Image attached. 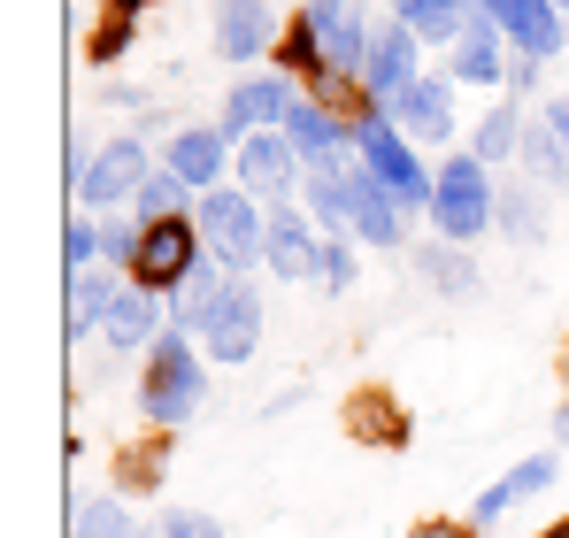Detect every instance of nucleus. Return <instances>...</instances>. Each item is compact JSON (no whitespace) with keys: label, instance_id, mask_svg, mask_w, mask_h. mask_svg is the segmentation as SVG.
<instances>
[{"label":"nucleus","instance_id":"1","mask_svg":"<svg viewBox=\"0 0 569 538\" xmlns=\"http://www.w3.org/2000/svg\"><path fill=\"white\" fill-rule=\"evenodd\" d=\"M200 392H208V361L192 347V331H162L154 347H147V369H139V416L154 424V431H178L192 408H200Z\"/></svg>","mask_w":569,"mask_h":538},{"label":"nucleus","instance_id":"2","mask_svg":"<svg viewBox=\"0 0 569 538\" xmlns=\"http://www.w3.org/2000/svg\"><path fill=\"white\" fill-rule=\"evenodd\" d=\"M192 223L208 239V255L223 269H262V247H270V216L254 208V192H200L192 200Z\"/></svg>","mask_w":569,"mask_h":538},{"label":"nucleus","instance_id":"3","mask_svg":"<svg viewBox=\"0 0 569 538\" xmlns=\"http://www.w3.org/2000/svg\"><path fill=\"white\" fill-rule=\"evenodd\" d=\"M492 200H500L492 170H485L477 155H447V162H439V192H431V223H439V239L470 247L477 231H492Z\"/></svg>","mask_w":569,"mask_h":538},{"label":"nucleus","instance_id":"4","mask_svg":"<svg viewBox=\"0 0 569 538\" xmlns=\"http://www.w3.org/2000/svg\"><path fill=\"white\" fill-rule=\"evenodd\" d=\"M355 147H362V170H378V178L392 185V200H400V208H431L439 178H431V170H423V162L408 155V139L392 131V116H385V108L355 123Z\"/></svg>","mask_w":569,"mask_h":538},{"label":"nucleus","instance_id":"5","mask_svg":"<svg viewBox=\"0 0 569 538\" xmlns=\"http://www.w3.org/2000/svg\"><path fill=\"white\" fill-rule=\"evenodd\" d=\"M200 262H208L200 223H192V216H170V223H147L139 262H131V285H147V292H178V285H186Z\"/></svg>","mask_w":569,"mask_h":538},{"label":"nucleus","instance_id":"6","mask_svg":"<svg viewBox=\"0 0 569 538\" xmlns=\"http://www.w3.org/2000/svg\"><path fill=\"white\" fill-rule=\"evenodd\" d=\"M254 347H262V292H254L247 277H231V292L216 300V316H208V331H200V355L239 369Z\"/></svg>","mask_w":569,"mask_h":538},{"label":"nucleus","instance_id":"7","mask_svg":"<svg viewBox=\"0 0 569 538\" xmlns=\"http://www.w3.org/2000/svg\"><path fill=\"white\" fill-rule=\"evenodd\" d=\"M300 23L316 31V47H323V62L331 70H347V78H362V62H370V16H362V0H308L300 8Z\"/></svg>","mask_w":569,"mask_h":538},{"label":"nucleus","instance_id":"8","mask_svg":"<svg viewBox=\"0 0 569 538\" xmlns=\"http://www.w3.org/2000/svg\"><path fill=\"white\" fill-rule=\"evenodd\" d=\"M492 23H500V39L516 47V54H531V62H547V54H562L569 47V23L555 0H477Z\"/></svg>","mask_w":569,"mask_h":538},{"label":"nucleus","instance_id":"9","mask_svg":"<svg viewBox=\"0 0 569 538\" xmlns=\"http://www.w3.org/2000/svg\"><path fill=\"white\" fill-rule=\"evenodd\" d=\"M385 116H392V131H408V139H423V147H447V139H455V78H447V70H423Z\"/></svg>","mask_w":569,"mask_h":538},{"label":"nucleus","instance_id":"10","mask_svg":"<svg viewBox=\"0 0 569 538\" xmlns=\"http://www.w3.org/2000/svg\"><path fill=\"white\" fill-rule=\"evenodd\" d=\"M147 178H154V170H147V147H139V139H108L93 155V170H86V185H78V200L100 216V208H116V200H139Z\"/></svg>","mask_w":569,"mask_h":538},{"label":"nucleus","instance_id":"11","mask_svg":"<svg viewBox=\"0 0 569 538\" xmlns=\"http://www.w3.org/2000/svg\"><path fill=\"white\" fill-rule=\"evenodd\" d=\"M239 192H254V200H270V208H284V200L300 192V155H292L284 131H262V139L239 147Z\"/></svg>","mask_w":569,"mask_h":538},{"label":"nucleus","instance_id":"12","mask_svg":"<svg viewBox=\"0 0 569 538\" xmlns=\"http://www.w3.org/2000/svg\"><path fill=\"white\" fill-rule=\"evenodd\" d=\"M292 100L300 92L284 86V78H247V86H231V100H223V116H216V131L223 139H262V131H284V116H292Z\"/></svg>","mask_w":569,"mask_h":538},{"label":"nucleus","instance_id":"13","mask_svg":"<svg viewBox=\"0 0 569 538\" xmlns=\"http://www.w3.org/2000/svg\"><path fill=\"white\" fill-rule=\"evenodd\" d=\"M278 8L270 0H216V54L223 62H262L278 47Z\"/></svg>","mask_w":569,"mask_h":538},{"label":"nucleus","instance_id":"14","mask_svg":"<svg viewBox=\"0 0 569 538\" xmlns=\"http://www.w3.org/2000/svg\"><path fill=\"white\" fill-rule=\"evenodd\" d=\"M416 47H423V39H416L408 23H378V39H370V62H362V92H370L378 108H392L400 92L423 78V70H416Z\"/></svg>","mask_w":569,"mask_h":538},{"label":"nucleus","instance_id":"15","mask_svg":"<svg viewBox=\"0 0 569 538\" xmlns=\"http://www.w3.org/2000/svg\"><path fill=\"white\" fill-rule=\"evenodd\" d=\"M339 424H347V439H362V447H408V408L385 392V385H362L347 408H339Z\"/></svg>","mask_w":569,"mask_h":538},{"label":"nucleus","instance_id":"16","mask_svg":"<svg viewBox=\"0 0 569 538\" xmlns=\"http://www.w3.org/2000/svg\"><path fill=\"white\" fill-rule=\"evenodd\" d=\"M316 231H308V216L284 200L270 208V247H262V269H278V285H300V277H316Z\"/></svg>","mask_w":569,"mask_h":538},{"label":"nucleus","instance_id":"17","mask_svg":"<svg viewBox=\"0 0 569 538\" xmlns=\"http://www.w3.org/2000/svg\"><path fill=\"white\" fill-rule=\"evenodd\" d=\"M347 185H355V231H362L370 247H400V231H408V208L392 200V185H385L378 170H355ZM400 255H408V247H400Z\"/></svg>","mask_w":569,"mask_h":538},{"label":"nucleus","instance_id":"18","mask_svg":"<svg viewBox=\"0 0 569 538\" xmlns=\"http://www.w3.org/2000/svg\"><path fill=\"white\" fill-rule=\"evenodd\" d=\"M108 331V347L116 355H147L170 323H162V292H147V285H123V300H116V316L100 323Z\"/></svg>","mask_w":569,"mask_h":538},{"label":"nucleus","instance_id":"19","mask_svg":"<svg viewBox=\"0 0 569 538\" xmlns=\"http://www.w3.org/2000/svg\"><path fill=\"white\" fill-rule=\"evenodd\" d=\"M455 86H508V62H500V23L477 8L470 23H462V39H455V70H447Z\"/></svg>","mask_w":569,"mask_h":538},{"label":"nucleus","instance_id":"20","mask_svg":"<svg viewBox=\"0 0 569 538\" xmlns=\"http://www.w3.org/2000/svg\"><path fill=\"white\" fill-rule=\"evenodd\" d=\"M555 485V454H531V461H516L508 477H492L485 492L470 500V524H500L516 500H531V492H547Z\"/></svg>","mask_w":569,"mask_h":538},{"label":"nucleus","instance_id":"21","mask_svg":"<svg viewBox=\"0 0 569 538\" xmlns=\"http://www.w3.org/2000/svg\"><path fill=\"white\" fill-rule=\"evenodd\" d=\"M223 162H231V139L223 131H170V162L162 170H178L192 192H216Z\"/></svg>","mask_w":569,"mask_h":538},{"label":"nucleus","instance_id":"22","mask_svg":"<svg viewBox=\"0 0 569 538\" xmlns=\"http://www.w3.org/2000/svg\"><path fill=\"white\" fill-rule=\"evenodd\" d=\"M116 300H123V277H116V262H93L70 277V339H86L93 323H108L116 316Z\"/></svg>","mask_w":569,"mask_h":538},{"label":"nucleus","instance_id":"23","mask_svg":"<svg viewBox=\"0 0 569 538\" xmlns=\"http://www.w3.org/2000/svg\"><path fill=\"white\" fill-rule=\"evenodd\" d=\"M223 292H231V269L208 255V262L170 292V300H178V308H170V323H178V331H208V316H216V300H223Z\"/></svg>","mask_w":569,"mask_h":538},{"label":"nucleus","instance_id":"24","mask_svg":"<svg viewBox=\"0 0 569 538\" xmlns=\"http://www.w3.org/2000/svg\"><path fill=\"white\" fill-rule=\"evenodd\" d=\"M477 16V0H392V23H408L416 39H462V23Z\"/></svg>","mask_w":569,"mask_h":538},{"label":"nucleus","instance_id":"25","mask_svg":"<svg viewBox=\"0 0 569 538\" xmlns=\"http://www.w3.org/2000/svg\"><path fill=\"white\" fill-rule=\"evenodd\" d=\"M408 255H416V269H423L447 300H470V292H477V262L455 247V239H431V247H408Z\"/></svg>","mask_w":569,"mask_h":538},{"label":"nucleus","instance_id":"26","mask_svg":"<svg viewBox=\"0 0 569 538\" xmlns=\"http://www.w3.org/2000/svg\"><path fill=\"white\" fill-rule=\"evenodd\" d=\"M516 155H523V178H539L547 192H562V185H569V147L555 139V123H523Z\"/></svg>","mask_w":569,"mask_h":538},{"label":"nucleus","instance_id":"27","mask_svg":"<svg viewBox=\"0 0 569 538\" xmlns=\"http://www.w3.org/2000/svg\"><path fill=\"white\" fill-rule=\"evenodd\" d=\"M492 223H500L516 247H539V239H547V208L531 200V185H523V178L500 185V200H492Z\"/></svg>","mask_w":569,"mask_h":538},{"label":"nucleus","instance_id":"28","mask_svg":"<svg viewBox=\"0 0 569 538\" xmlns=\"http://www.w3.org/2000/svg\"><path fill=\"white\" fill-rule=\"evenodd\" d=\"M300 192H308V216H316V223H331V231H347V223H355V185L339 178V170H316Z\"/></svg>","mask_w":569,"mask_h":538},{"label":"nucleus","instance_id":"29","mask_svg":"<svg viewBox=\"0 0 569 538\" xmlns=\"http://www.w3.org/2000/svg\"><path fill=\"white\" fill-rule=\"evenodd\" d=\"M516 139H523V116H516V108H492L485 123H470V155L485 162V170H492V162H508V155H516Z\"/></svg>","mask_w":569,"mask_h":538},{"label":"nucleus","instance_id":"30","mask_svg":"<svg viewBox=\"0 0 569 538\" xmlns=\"http://www.w3.org/2000/svg\"><path fill=\"white\" fill-rule=\"evenodd\" d=\"M186 200H200V192H192L178 170H154V178H147V192H139L131 208H139V223H170V216H186Z\"/></svg>","mask_w":569,"mask_h":538},{"label":"nucleus","instance_id":"31","mask_svg":"<svg viewBox=\"0 0 569 538\" xmlns=\"http://www.w3.org/2000/svg\"><path fill=\"white\" fill-rule=\"evenodd\" d=\"M278 70H292V78H308V86H316V78L331 70V62H323V47H316V31H308L300 16L284 23V39H278Z\"/></svg>","mask_w":569,"mask_h":538},{"label":"nucleus","instance_id":"32","mask_svg":"<svg viewBox=\"0 0 569 538\" xmlns=\"http://www.w3.org/2000/svg\"><path fill=\"white\" fill-rule=\"evenodd\" d=\"M131 538H223V524L208 508H154V524H139Z\"/></svg>","mask_w":569,"mask_h":538},{"label":"nucleus","instance_id":"33","mask_svg":"<svg viewBox=\"0 0 569 538\" xmlns=\"http://www.w3.org/2000/svg\"><path fill=\"white\" fill-rule=\"evenodd\" d=\"M70 538H131L123 500H78V524H70Z\"/></svg>","mask_w":569,"mask_h":538},{"label":"nucleus","instance_id":"34","mask_svg":"<svg viewBox=\"0 0 569 538\" xmlns=\"http://www.w3.org/2000/svg\"><path fill=\"white\" fill-rule=\"evenodd\" d=\"M162 461H170V439H147V447H131L123 461H116V485H123V492H139V485H154V477H162Z\"/></svg>","mask_w":569,"mask_h":538},{"label":"nucleus","instance_id":"35","mask_svg":"<svg viewBox=\"0 0 569 538\" xmlns=\"http://www.w3.org/2000/svg\"><path fill=\"white\" fill-rule=\"evenodd\" d=\"M355 269H362V262H355V247H347L339 231L316 247V285H323V292H347V285H355Z\"/></svg>","mask_w":569,"mask_h":538},{"label":"nucleus","instance_id":"36","mask_svg":"<svg viewBox=\"0 0 569 538\" xmlns=\"http://www.w3.org/2000/svg\"><path fill=\"white\" fill-rule=\"evenodd\" d=\"M139 239H147V223H139V216H116V223H100V262L131 269V262H139Z\"/></svg>","mask_w":569,"mask_h":538},{"label":"nucleus","instance_id":"37","mask_svg":"<svg viewBox=\"0 0 569 538\" xmlns=\"http://www.w3.org/2000/svg\"><path fill=\"white\" fill-rule=\"evenodd\" d=\"M131 31H139V23L108 8V23H100L93 39H86V62H93V70H108V62H123V47H131Z\"/></svg>","mask_w":569,"mask_h":538},{"label":"nucleus","instance_id":"38","mask_svg":"<svg viewBox=\"0 0 569 538\" xmlns=\"http://www.w3.org/2000/svg\"><path fill=\"white\" fill-rule=\"evenodd\" d=\"M93 262H100V231L86 216H70V231H62V269L78 277V269H93Z\"/></svg>","mask_w":569,"mask_h":538},{"label":"nucleus","instance_id":"39","mask_svg":"<svg viewBox=\"0 0 569 538\" xmlns=\"http://www.w3.org/2000/svg\"><path fill=\"white\" fill-rule=\"evenodd\" d=\"M408 538H477V524H462V516H423Z\"/></svg>","mask_w":569,"mask_h":538},{"label":"nucleus","instance_id":"40","mask_svg":"<svg viewBox=\"0 0 569 538\" xmlns=\"http://www.w3.org/2000/svg\"><path fill=\"white\" fill-rule=\"evenodd\" d=\"M531 86H539V62H531V54H516V62H508V108H516Z\"/></svg>","mask_w":569,"mask_h":538},{"label":"nucleus","instance_id":"41","mask_svg":"<svg viewBox=\"0 0 569 538\" xmlns=\"http://www.w3.org/2000/svg\"><path fill=\"white\" fill-rule=\"evenodd\" d=\"M547 123H555V139L569 147V92H555V100H547Z\"/></svg>","mask_w":569,"mask_h":538},{"label":"nucleus","instance_id":"42","mask_svg":"<svg viewBox=\"0 0 569 538\" xmlns=\"http://www.w3.org/2000/svg\"><path fill=\"white\" fill-rule=\"evenodd\" d=\"M108 8H116V16H131V23H139V16H147V8H154V0H108Z\"/></svg>","mask_w":569,"mask_h":538},{"label":"nucleus","instance_id":"43","mask_svg":"<svg viewBox=\"0 0 569 538\" xmlns=\"http://www.w3.org/2000/svg\"><path fill=\"white\" fill-rule=\"evenodd\" d=\"M555 439H562V447H569V408H562V416H555Z\"/></svg>","mask_w":569,"mask_h":538},{"label":"nucleus","instance_id":"44","mask_svg":"<svg viewBox=\"0 0 569 538\" xmlns=\"http://www.w3.org/2000/svg\"><path fill=\"white\" fill-rule=\"evenodd\" d=\"M539 538H569V516H562V524H547V531H539Z\"/></svg>","mask_w":569,"mask_h":538},{"label":"nucleus","instance_id":"45","mask_svg":"<svg viewBox=\"0 0 569 538\" xmlns=\"http://www.w3.org/2000/svg\"><path fill=\"white\" fill-rule=\"evenodd\" d=\"M555 8H569V0H555Z\"/></svg>","mask_w":569,"mask_h":538}]
</instances>
